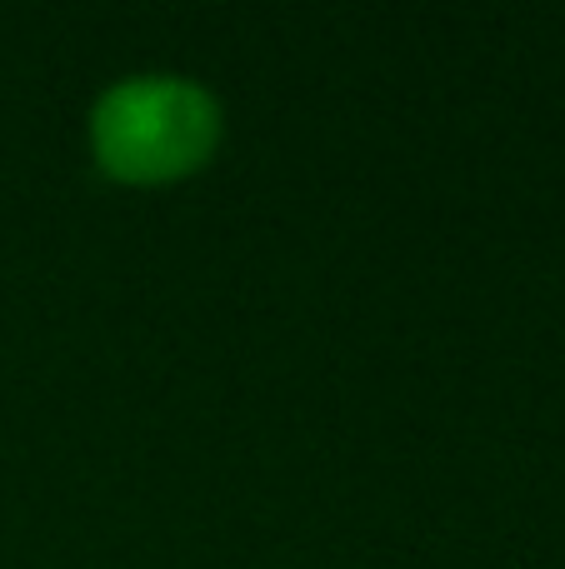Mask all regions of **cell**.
<instances>
[{
    "instance_id": "1",
    "label": "cell",
    "mask_w": 565,
    "mask_h": 569,
    "mask_svg": "<svg viewBox=\"0 0 565 569\" xmlns=\"http://www.w3.org/2000/svg\"><path fill=\"white\" fill-rule=\"evenodd\" d=\"M220 106L206 86L180 76L116 80L90 110V150L126 186H166L216 156Z\"/></svg>"
}]
</instances>
